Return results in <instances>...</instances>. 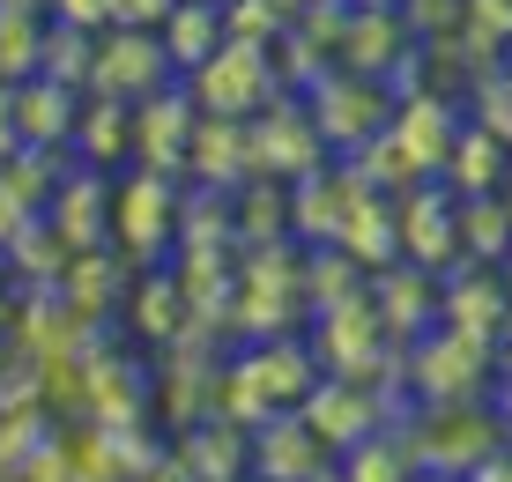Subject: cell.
Listing matches in <instances>:
<instances>
[{
    "instance_id": "1",
    "label": "cell",
    "mask_w": 512,
    "mask_h": 482,
    "mask_svg": "<svg viewBox=\"0 0 512 482\" xmlns=\"http://www.w3.org/2000/svg\"><path fill=\"white\" fill-rule=\"evenodd\" d=\"M401 445H409V468L461 475L483 453H498V416H483V408H468V401H438L431 416L416 423V438H401Z\"/></svg>"
},
{
    "instance_id": "2",
    "label": "cell",
    "mask_w": 512,
    "mask_h": 482,
    "mask_svg": "<svg viewBox=\"0 0 512 482\" xmlns=\"http://www.w3.org/2000/svg\"><path fill=\"white\" fill-rule=\"evenodd\" d=\"M90 75L112 89V97H149L156 82L171 75V60H164V45L149 38V30H127L119 23V38H104V52H90Z\"/></svg>"
},
{
    "instance_id": "3",
    "label": "cell",
    "mask_w": 512,
    "mask_h": 482,
    "mask_svg": "<svg viewBox=\"0 0 512 482\" xmlns=\"http://www.w3.org/2000/svg\"><path fill=\"white\" fill-rule=\"evenodd\" d=\"M260 89H268L260 45H231V38H223L201 67H193V97H201L208 112H245V104H253Z\"/></svg>"
},
{
    "instance_id": "4",
    "label": "cell",
    "mask_w": 512,
    "mask_h": 482,
    "mask_svg": "<svg viewBox=\"0 0 512 482\" xmlns=\"http://www.w3.org/2000/svg\"><path fill=\"white\" fill-rule=\"evenodd\" d=\"M386 149H401V164L409 171H438V156L453 149V119L438 97H409L394 112V134H386Z\"/></svg>"
},
{
    "instance_id": "5",
    "label": "cell",
    "mask_w": 512,
    "mask_h": 482,
    "mask_svg": "<svg viewBox=\"0 0 512 482\" xmlns=\"http://www.w3.org/2000/svg\"><path fill=\"white\" fill-rule=\"evenodd\" d=\"M156 30H164V38H156V45H164V60L193 75V67L223 45V8H216V0H171V15Z\"/></svg>"
},
{
    "instance_id": "6",
    "label": "cell",
    "mask_w": 512,
    "mask_h": 482,
    "mask_svg": "<svg viewBox=\"0 0 512 482\" xmlns=\"http://www.w3.org/2000/svg\"><path fill=\"white\" fill-rule=\"evenodd\" d=\"M253 460H260V475H268V482H305L327 460V445L312 438L305 416H282V423H268V431L253 438Z\"/></svg>"
},
{
    "instance_id": "7",
    "label": "cell",
    "mask_w": 512,
    "mask_h": 482,
    "mask_svg": "<svg viewBox=\"0 0 512 482\" xmlns=\"http://www.w3.org/2000/svg\"><path fill=\"white\" fill-rule=\"evenodd\" d=\"M394 253H409L423 267H438L446 253H461V238H453V208L438 201V193H423V201L401 208V238H394Z\"/></svg>"
},
{
    "instance_id": "8",
    "label": "cell",
    "mask_w": 512,
    "mask_h": 482,
    "mask_svg": "<svg viewBox=\"0 0 512 482\" xmlns=\"http://www.w3.org/2000/svg\"><path fill=\"white\" fill-rule=\"evenodd\" d=\"M438 164H461V171H453V186H461V193H498V164H505V141L475 127V134H461V149H446V156H438Z\"/></svg>"
},
{
    "instance_id": "9",
    "label": "cell",
    "mask_w": 512,
    "mask_h": 482,
    "mask_svg": "<svg viewBox=\"0 0 512 482\" xmlns=\"http://www.w3.org/2000/svg\"><path fill=\"white\" fill-rule=\"evenodd\" d=\"M342 453H349L342 482H401V475H409V445L386 438V431H364L357 445H342Z\"/></svg>"
},
{
    "instance_id": "10",
    "label": "cell",
    "mask_w": 512,
    "mask_h": 482,
    "mask_svg": "<svg viewBox=\"0 0 512 482\" xmlns=\"http://www.w3.org/2000/svg\"><path fill=\"white\" fill-rule=\"evenodd\" d=\"M453 230H461V253L498 260V253H505V201H498V193H483V201L468 193V208L453 216Z\"/></svg>"
},
{
    "instance_id": "11",
    "label": "cell",
    "mask_w": 512,
    "mask_h": 482,
    "mask_svg": "<svg viewBox=\"0 0 512 482\" xmlns=\"http://www.w3.org/2000/svg\"><path fill=\"white\" fill-rule=\"evenodd\" d=\"M475 112H483V134L505 141V127H512V112H505V67H490V89L475 82Z\"/></svg>"
},
{
    "instance_id": "12",
    "label": "cell",
    "mask_w": 512,
    "mask_h": 482,
    "mask_svg": "<svg viewBox=\"0 0 512 482\" xmlns=\"http://www.w3.org/2000/svg\"><path fill=\"white\" fill-rule=\"evenodd\" d=\"M171 15V0H112V23H127V30H156Z\"/></svg>"
},
{
    "instance_id": "13",
    "label": "cell",
    "mask_w": 512,
    "mask_h": 482,
    "mask_svg": "<svg viewBox=\"0 0 512 482\" xmlns=\"http://www.w3.org/2000/svg\"><path fill=\"white\" fill-rule=\"evenodd\" d=\"M52 8H60L75 30H97V23H112V0H52Z\"/></svg>"
},
{
    "instance_id": "14",
    "label": "cell",
    "mask_w": 512,
    "mask_h": 482,
    "mask_svg": "<svg viewBox=\"0 0 512 482\" xmlns=\"http://www.w3.org/2000/svg\"><path fill=\"white\" fill-rule=\"evenodd\" d=\"M461 482H512V468H505V453H483L475 468H461Z\"/></svg>"
},
{
    "instance_id": "15",
    "label": "cell",
    "mask_w": 512,
    "mask_h": 482,
    "mask_svg": "<svg viewBox=\"0 0 512 482\" xmlns=\"http://www.w3.org/2000/svg\"><path fill=\"white\" fill-rule=\"evenodd\" d=\"M401 482H461V475H438V468H409Z\"/></svg>"
},
{
    "instance_id": "16",
    "label": "cell",
    "mask_w": 512,
    "mask_h": 482,
    "mask_svg": "<svg viewBox=\"0 0 512 482\" xmlns=\"http://www.w3.org/2000/svg\"><path fill=\"white\" fill-rule=\"evenodd\" d=\"M305 482H342V475H327V468H312V475H305Z\"/></svg>"
}]
</instances>
